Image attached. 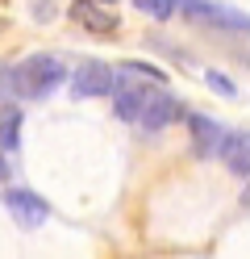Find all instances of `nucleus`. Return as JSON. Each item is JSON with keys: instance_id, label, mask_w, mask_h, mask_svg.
<instances>
[{"instance_id": "f257e3e1", "label": "nucleus", "mask_w": 250, "mask_h": 259, "mask_svg": "<svg viewBox=\"0 0 250 259\" xmlns=\"http://www.w3.org/2000/svg\"><path fill=\"white\" fill-rule=\"evenodd\" d=\"M13 92L21 96V101H42L50 96L59 84H63V59L55 55H25L21 63H13Z\"/></svg>"}, {"instance_id": "f03ea898", "label": "nucleus", "mask_w": 250, "mask_h": 259, "mask_svg": "<svg viewBox=\"0 0 250 259\" xmlns=\"http://www.w3.org/2000/svg\"><path fill=\"white\" fill-rule=\"evenodd\" d=\"M71 92L79 101H88V96H109V92H117V71L109 63H100V59H88V63H79V71L71 75Z\"/></svg>"}, {"instance_id": "7ed1b4c3", "label": "nucleus", "mask_w": 250, "mask_h": 259, "mask_svg": "<svg viewBox=\"0 0 250 259\" xmlns=\"http://www.w3.org/2000/svg\"><path fill=\"white\" fill-rule=\"evenodd\" d=\"M5 209L13 213L17 226H25V230H33V226H42L50 218V205L29 188H5Z\"/></svg>"}, {"instance_id": "20e7f679", "label": "nucleus", "mask_w": 250, "mask_h": 259, "mask_svg": "<svg viewBox=\"0 0 250 259\" xmlns=\"http://www.w3.org/2000/svg\"><path fill=\"white\" fill-rule=\"evenodd\" d=\"M188 134H192V151H196L200 159L221 155L225 142H229V134H225L213 117H205V113H188Z\"/></svg>"}, {"instance_id": "39448f33", "label": "nucleus", "mask_w": 250, "mask_h": 259, "mask_svg": "<svg viewBox=\"0 0 250 259\" xmlns=\"http://www.w3.org/2000/svg\"><path fill=\"white\" fill-rule=\"evenodd\" d=\"M175 121H188V109H183L171 92H150L146 101V113H142V125L146 130H167Z\"/></svg>"}, {"instance_id": "423d86ee", "label": "nucleus", "mask_w": 250, "mask_h": 259, "mask_svg": "<svg viewBox=\"0 0 250 259\" xmlns=\"http://www.w3.org/2000/svg\"><path fill=\"white\" fill-rule=\"evenodd\" d=\"M71 21L92 29V34H117V25H121V17L117 13H109L100 0H75L71 5Z\"/></svg>"}, {"instance_id": "0eeeda50", "label": "nucleus", "mask_w": 250, "mask_h": 259, "mask_svg": "<svg viewBox=\"0 0 250 259\" xmlns=\"http://www.w3.org/2000/svg\"><path fill=\"white\" fill-rule=\"evenodd\" d=\"M146 101H150V92L138 88V84H121L113 96V113L121 121H142V113H146Z\"/></svg>"}, {"instance_id": "6e6552de", "label": "nucleus", "mask_w": 250, "mask_h": 259, "mask_svg": "<svg viewBox=\"0 0 250 259\" xmlns=\"http://www.w3.org/2000/svg\"><path fill=\"white\" fill-rule=\"evenodd\" d=\"M221 159H225L229 176H238V180H250V134H246V130H242V134H229Z\"/></svg>"}, {"instance_id": "1a4fd4ad", "label": "nucleus", "mask_w": 250, "mask_h": 259, "mask_svg": "<svg viewBox=\"0 0 250 259\" xmlns=\"http://www.w3.org/2000/svg\"><path fill=\"white\" fill-rule=\"evenodd\" d=\"M0 147L5 151L21 147V109H5L0 113Z\"/></svg>"}, {"instance_id": "9d476101", "label": "nucleus", "mask_w": 250, "mask_h": 259, "mask_svg": "<svg viewBox=\"0 0 250 259\" xmlns=\"http://www.w3.org/2000/svg\"><path fill=\"white\" fill-rule=\"evenodd\" d=\"M205 21H213V25H229V29H250V17H246V13H238V9H229V5H209Z\"/></svg>"}, {"instance_id": "9b49d317", "label": "nucleus", "mask_w": 250, "mask_h": 259, "mask_svg": "<svg viewBox=\"0 0 250 259\" xmlns=\"http://www.w3.org/2000/svg\"><path fill=\"white\" fill-rule=\"evenodd\" d=\"M133 5H138V9L146 13V17H159V21H167V17H171V13L183 5V0H133Z\"/></svg>"}, {"instance_id": "f8f14e48", "label": "nucleus", "mask_w": 250, "mask_h": 259, "mask_svg": "<svg viewBox=\"0 0 250 259\" xmlns=\"http://www.w3.org/2000/svg\"><path fill=\"white\" fill-rule=\"evenodd\" d=\"M205 84H209L217 96H233V92H238V88H233V79L221 75V71H205Z\"/></svg>"}, {"instance_id": "ddd939ff", "label": "nucleus", "mask_w": 250, "mask_h": 259, "mask_svg": "<svg viewBox=\"0 0 250 259\" xmlns=\"http://www.w3.org/2000/svg\"><path fill=\"white\" fill-rule=\"evenodd\" d=\"M125 71H138V75L159 79V84H163V71H159V67H150V63H125Z\"/></svg>"}, {"instance_id": "4468645a", "label": "nucleus", "mask_w": 250, "mask_h": 259, "mask_svg": "<svg viewBox=\"0 0 250 259\" xmlns=\"http://www.w3.org/2000/svg\"><path fill=\"white\" fill-rule=\"evenodd\" d=\"M5 88H13V71H5V67H0V92H5Z\"/></svg>"}, {"instance_id": "2eb2a0df", "label": "nucleus", "mask_w": 250, "mask_h": 259, "mask_svg": "<svg viewBox=\"0 0 250 259\" xmlns=\"http://www.w3.org/2000/svg\"><path fill=\"white\" fill-rule=\"evenodd\" d=\"M9 180V159H5V151H0V184Z\"/></svg>"}, {"instance_id": "dca6fc26", "label": "nucleus", "mask_w": 250, "mask_h": 259, "mask_svg": "<svg viewBox=\"0 0 250 259\" xmlns=\"http://www.w3.org/2000/svg\"><path fill=\"white\" fill-rule=\"evenodd\" d=\"M242 205H246V209H250V184H246V192H242Z\"/></svg>"}, {"instance_id": "f3484780", "label": "nucleus", "mask_w": 250, "mask_h": 259, "mask_svg": "<svg viewBox=\"0 0 250 259\" xmlns=\"http://www.w3.org/2000/svg\"><path fill=\"white\" fill-rule=\"evenodd\" d=\"M100 5H113V0H100Z\"/></svg>"}]
</instances>
